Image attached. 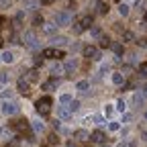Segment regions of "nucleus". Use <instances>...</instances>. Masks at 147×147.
Listing matches in <instances>:
<instances>
[{
    "mask_svg": "<svg viewBox=\"0 0 147 147\" xmlns=\"http://www.w3.org/2000/svg\"><path fill=\"white\" fill-rule=\"evenodd\" d=\"M35 108H37V113H39V115H49V110H51V98L49 96L39 98L37 104H35Z\"/></svg>",
    "mask_w": 147,
    "mask_h": 147,
    "instance_id": "1",
    "label": "nucleus"
},
{
    "mask_svg": "<svg viewBox=\"0 0 147 147\" xmlns=\"http://www.w3.org/2000/svg\"><path fill=\"white\" fill-rule=\"evenodd\" d=\"M90 25H92V16H90V14H86V16H82L80 21L76 23V27H74V31H76V33H82V31L90 29Z\"/></svg>",
    "mask_w": 147,
    "mask_h": 147,
    "instance_id": "2",
    "label": "nucleus"
},
{
    "mask_svg": "<svg viewBox=\"0 0 147 147\" xmlns=\"http://www.w3.org/2000/svg\"><path fill=\"white\" fill-rule=\"evenodd\" d=\"M0 110H2L4 115H16V110H18V106H16L14 102H10V100H4L2 104H0Z\"/></svg>",
    "mask_w": 147,
    "mask_h": 147,
    "instance_id": "3",
    "label": "nucleus"
},
{
    "mask_svg": "<svg viewBox=\"0 0 147 147\" xmlns=\"http://www.w3.org/2000/svg\"><path fill=\"white\" fill-rule=\"evenodd\" d=\"M43 55H45V57H53V59H61V57H65V53H63L61 49H55V47L45 49V51H43Z\"/></svg>",
    "mask_w": 147,
    "mask_h": 147,
    "instance_id": "4",
    "label": "nucleus"
},
{
    "mask_svg": "<svg viewBox=\"0 0 147 147\" xmlns=\"http://www.w3.org/2000/svg\"><path fill=\"white\" fill-rule=\"evenodd\" d=\"M25 45L29 49H37V47H39V39H37L33 33H25Z\"/></svg>",
    "mask_w": 147,
    "mask_h": 147,
    "instance_id": "5",
    "label": "nucleus"
},
{
    "mask_svg": "<svg viewBox=\"0 0 147 147\" xmlns=\"http://www.w3.org/2000/svg\"><path fill=\"white\" fill-rule=\"evenodd\" d=\"M76 69H78V59H74V57H71V59L65 61V65H63V74H65V76H71V74L76 71Z\"/></svg>",
    "mask_w": 147,
    "mask_h": 147,
    "instance_id": "6",
    "label": "nucleus"
},
{
    "mask_svg": "<svg viewBox=\"0 0 147 147\" xmlns=\"http://www.w3.org/2000/svg\"><path fill=\"white\" fill-rule=\"evenodd\" d=\"M14 129L18 133H25V135H29V131H31V125H29V121H25V119H21V121H16V125H14Z\"/></svg>",
    "mask_w": 147,
    "mask_h": 147,
    "instance_id": "7",
    "label": "nucleus"
},
{
    "mask_svg": "<svg viewBox=\"0 0 147 147\" xmlns=\"http://www.w3.org/2000/svg\"><path fill=\"white\" fill-rule=\"evenodd\" d=\"M84 57H90V59H100V53L96 51V47L86 45V47H84Z\"/></svg>",
    "mask_w": 147,
    "mask_h": 147,
    "instance_id": "8",
    "label": "nucleus"
},
{
    "mask_svg": "<svg viewBox=\"0 0 147 147\" xmlns=\"http://www.w3.org/2000/svg\"><path fill=\"white\" fill-rule=\"evenodd\" d=\"M69 21H71V14H69V12H65V10H63V12H59L57 16H55V23H57L59 27H61V25H67Z\"/></svg>",
    "mask_w": 147,
    "mask_h": 147,
    "instance_id": "9",
    "label": "nucleus"
},
{
    "mask_svg": "<svg viewBox=\"0 0 147 147\" xmlns=\"http://www.w3.org/2000/svg\"><path fill=\"white\" fill-rule=\"evenodd\" d=\"M29 78L25 76V78H18V82H16V86H18V90H21V94H29Z\"/></svg>",
    "mask_w": 147,
    "mask_h": 147,
    "instance_id": "10",
    "label": "nucleus"
},
{
    "mask_svg": "<svg viewBox=\"0 0 147 147\" xmlns=\"http://www.w3.org/2000/svg\"><path fill=\"white\" fill-rule=\"evenodd\" d=\"M59 84H61V80H59L57 76H55V78H51V80H47L43 88H45V90H55V88H57Z\"/></svg>",
    "mask_w": 147,
    "mask_h": 147,
    "instance_id": "11",
    "label": "nucleus"
},
{
    "mask_svg": "<svg viewBox=\"0 0 147 147\" xmlns=\"http://www.w3.org/2000/svg\"><path fill=\"white\" fill-rule=\"evenodd\" d=\"M104 139H106V137H104L102 131H94V133L90 135V141H92V143H104Z\"/></svg>",
    "mask_w": 147,
    "mask_h": 147,
    "instance_id": "12",
    "label": "nucleus"
},
{
    "mask_svg": "<svg viewBox=\"0 0 147 147\" xmlns=\"http://www.w3.org/2000/svg\"><path fill=\"white\" fill-rule=\"evenodd\" d=\"M74 137H76V141H86L90 135H88V131H84V129H80V131H76L74 133Z\"/></svg>",
    "mask_w": 147,
    "mask_h": 147,
    "instance_id": "13",
    "label": "nucleus"
},
{
    "mask_svg": "<svg viewBox=\"0 0 147 147\" xmlns=\"http://www.w3.org/2000/svg\"><path fill=\"white\" fill-rule=\"evenodd\" d=\"M2 61L4 63H14V53L12 51H4L2 53Z\"/></svg>",
    "mask_w": 147,
    "mask_h": 147,
    "instance_id": "14",
    "label": "nucleus"
},
{
    "mask_svg": "<svg viewBox=\"0 0 147 147\" xmlns=\"http://www.w3.org/2000/svg\"><path fill=\"white\" fill-rule=\"evenodd\" d=\"M113 84L115 86H123L125 84V76L123 74H113Z\"/></svg>",
    "mask_w": 147,
    "mask_h": 147,
    "instance_id": "15",
    "label": "nucleus"
},
{
    "mask_svg": "<svg viewBox=\"0 0 147 147\" xmlns=\"http://www.w3.org/2000/svg\"><path fill=\"white\" fill-rule=\"evenodd\" d=\"M23 21H25V10H18V12L14 14V18H12V23H14V25H21Z\"/></svg>",
    "mask_w": 147,
    "mask_h": 147,
    "instance_id": "16",
    "label": "nucleus"
},
{
    "mask_svg": "<svg viewBox=\"0 0 147 147\" xmlns=\"http://www.w3.org/2000/svg\"><path fill=\"white\" fill-rule=\"evenodd\" d=\"M31 127H33V131H35V133H43V129H45L41 121H33V123H31Z\"/></svg>",
    "mask_w": 147,
    "mask_h": 147,
    "instance_id": "17",
    "label": "nucleus"
},
{
    "mask_svg": "<svg viewBox=\"0 0 147 147\" xmlns=\"http://www.w3.org/2000/svg\"><path fill=\"white\" fill-rule=\"evenodd\" d=\"M0 137L10 139V137H12V129H10V127H2V129H0Z\"/></svg>",
    "mask_w": 147,
    "mask_h": 147,
    "instance_id": "18",
    "label": "nucleus"
},
{
    "mask_svg": "<svg viewBox=\"0 0 147 147\" xmlns=\"http://www.w3.org/2000/svg\"><path fill=\"white\" fill-rule=\"evenodd\" d=\"M76 88H78L80 92H84V94H86V92H88V88H90V84H88L86 80H80V82L76 84Z\"/></svg>",
    "mask_w": 147,
    "mask_h": 147,
    "instance_id": "19",
    "label": "nucleus"
},
{
    "mask_svg": "<svg viewBox=\"0 0 147 147\" xmlns=\"http://www.w3.org/2000/svg\"><path fill=\"white\" fill-rule=\"evenodd\" d=\"M57 115H59V119H69L71 117V108H59Z\"/></svg>",
    "mask_w": 147,
    "mask_h": 147,
    "instance_id": "20",
    "label": "nucleus"
},
{
    "mask_svg": "<svg viewBox=\"0 0 147 147\" xmlns=\"http://www.w3.org/2000/svg\"><path fill=\"white\" fill-rule=\"evenodd\" d=\"M110 49H113V53L117 55V57H119V55H123V45H121V43H113V45H110Z\"/></svg>",
    "mask_w": 147,
    "mask_h": 147,
    "instance_id": "21",
    "label": "nucleus"
},
{
    "mask_svg": "<svg viewBox=\"0 0 147 147\" xmlns=\"http://www.w3.org/2000/svg\"><path fill=\"white\" fill-rule=\"evenodd\" d=\"M129 12H131L129 10V4H119V14L121 16H129Z\"/></svg>",
    "mask_w": 147,
    "mask_h": 147,
    "instance_id": "22",
    "label": "nucleus"
},
{
    "mask_svg": "<svg viewBox=\"0 0 147 147\" xmlns=\"http://www.w3.org/2000/svg\"><path fill=\"white\" fill-rule=\"evenodd\" d=\"M119 129H121V123H117V121H110V123H108V131H113V133H117Z\"/></svg>",
    "mask_w": 147,
    "mask_h": 147,
    "instance_id": "23",
    "label": "nucleus"
},
{
    "mask_svg": "<svg viewBox=\"0 0 147 147\" xmlns=\"http://www.w3.org/2000/svg\"><path fill=\"white\" fill-rule=\"evenodd\" d=\"M61 71H63V67H61L59 63H53V65H51V74H53V76H59Z\"/></svg>",
    "mask_w": 147,
    "mask_h": 147,
    "instance_id": "24",
    "label": "nucleus"
},
{
    "mask_svg": "<svg viewBox=\"0 0 147 147\" xmlns=\"http://www.w3.org/2000/svg\"><path fill=\"white\" fill-rule=\"evenodd\" d=\"M113 43H110V37H106V35H102L100 37V47H110Z\"/></svg>",
    "mask_w": 147,
    "mask_h": 147,
    "instance_id": "25",
    "label": "nucleus"
},
{
    "mask_svg": "<svg viewBox=\"0 0 147 147\" xmlns=\"http://www.w3.org/2000/svg\"><path fill=\"white\" fill-rule=\"evenodd\" d=\"M33 25L35 27H41L43 25V16L41 14H33Z\"/></svg>",
    "mask_w": 147,
    "mask_h": 147,
    "instance_id": "26",
    "label": "nucleus"
},
{
    "mask_svg": "<svg viewBox=\"0 0 147 147\" xmlns=\"http://www.w3.org/2000/svg\"><path fill=\"white\" fill-rule=\"evenodd\" d=\"M59 102H61L63 106H65V104H71V96H69V94H61V96H59Z\"/></svg>",
    "mask_w": 147,
    "mask_h": 147,
    "instance_id": "27",
    "label": "nucleus"
},
{
    "mask_svg": "<svg viewBox=\"0 0 147 147\" xmlns=\"http://www.w3.org/2000/svg\"><path fill=\"white\" fill-rule=\"evenodd\" d=\"M43 57H45L43 53H41V55H35V59H33V63H35L37 67H39V65H43Z\"/></svg>",
    "mask_w": 147,
    "mask_h": 147,
    "instance_id": "28",
    "label": "nucleus"
},
{
    "mask_svg": "<svg viewBox=\"0 0 147 147\" xmlns=\"http://www.w3.org/2000/svg\"><path fill=\"white\" fill-rule=\"evenodd\" d=\"M113 113H115V110H113V104H106V106H104V117L110 119V117H113Z\"/></svg>",
    "mask_w": 147,
    "mask_h": 147,
    "instance_id": "29",
    "label": "nucleus"
},
{
    "mask_svg": "<svg viewBox=\"0 0 147 147\" xmlns=\"http://www.w3.org/2000/svg\"><path fill=\"white\" fill-rule=\"evenodd\" d=\"M125 108H127V106H125V100L119 98V100H117V110H119V113H125Z\"/></svg>",
    "mask_w": 147,
    "mask_h": 147,
    "instance_id": "30",
    "label": "nucleus"
},
{
    "mask_svg": "<svg viewBox=\"0 0 147 147\" xmlns=\"http://www.w3.org/2000/svg\"><path fill=\"white\" fill-rule=\"evenodd\" d=\"M139 74H141V76H143V78H147V61L139 65Z\"/></svg>",
    "mask_w": 147,
    "mask_h": 147,
    "instance_id": "31",
    "label": "nucleus"
},
{
    "mask_svg": "<svg viewBox=\"0 0 147 147\" xmlns=\"http://www.w3.org/2000/svg\"><path fill=\"white\" fill-rule=\"evenodd\" d=\"M133 104H137V106L143 104V94H135V96H133Z\"/></svg>",
    "mask_w": 147,
    "mask_h": 147,
    "instance_id": "32",
    "label": "nucleus"
},
{
    "mask_svg": "<svg viewBox=\"0 0 147 147\" xmlns=\"http://www.w3.org/2000/svg\"><path fill=\"white\" fill-rule=\"evenodd\" d=\"M55 27H57V23H55V25L49 23V25H45V31H47V33H55Z\"/></svg>",
    "mask_w": 147,
    "mask_h": 147,
    "instance_id": "33",
    "label": "nucleus"
},
{
    "mask_svg": "<svg viewBox=\"0 0 147 147\" xmlns=\"http://www.w3.org/2000/svg\"><path fill=\"white\" fill-rule=\"evenodd\" d=\"M98 10H100V14H106V12H108V6H106L104 2H100V4H98Z\"/></svg>",
    "mask_w": 147,
    "mask_h": 147,
    "instance_id": "34",
    "label": "nucleus"
},
{
    "mask_svg": "<svg viewBox=\"0 0 147 147\" xmlns=\"http://www.w3.org/2000/svg\"><path fill=\"white\" fill-rule=\"evenodd\" d=\"M12 0H0V8H8Z\"/></svg>",
    "mask_w": 147,
    "mask_h": 147,
    "instance_id": "35",
    "label": "nucleus"
},
{
    "mask_svg": "<svg viewBox=\"0 0 147 147\" xmlns=\"http://www.w3.org/2000/svg\"><path fill=\"white\" fill-rule=\"evenodd\" d=\"M6 82H8V74L2 71V74H0V84H6Z\"/></svg>",
    "mask_w": 147,
    "mask_h": 147,
    "instance_id": "36",
    "label": "nucleus"
},
{
    "mask_svg": "<svg viewBox=\"0 0 147 147\" xmlns=\"http://www.w3.org/2000/svg\"><path fill=\"white\" fill-rule=\"evenodd\" d=\"M69 108H71V110H78V108H80V102H78V100H71Z\"/></svg>",
    "mask_w": 147,
    "mask_h": 147,
    "instance_id": "37",
    "label": "nucleus"
},
{
    "mask_svg": "<svg viewBox=\"0 0 147 147\" xmlns=\"http://www.w3.org/2000/svg\"><path fill=\"white\" fill-rule=\"evenodd\" d=\"M94 121H96L98 125H104V117H102V115H96V117H94Z\"/></svg>",
    "mask_w": 147,
    "mask_h": 147,
    "instance_id": "38",
    "label": "nucleus"
},
{
    "mask_svg": "<svg viewBox=\"0 0 147 147\" xmlns=\"http://www.w3.org/2000/svg\"><path fill=\"white\" fill-rule=\"evenodd\" d=\"M27 78L35 82V80H37V71H29V74H27Z\"/></svg>",
    "mask_w": 147,
    "mask_h": 147,
    "instance_id": "39",
    "label": "nucleus"
},
{
    "mask_svg": "<svg viewBox=\"0 0 147 147\" xmlns=\"http://www.w3.org/2000/svg\"><path fill=\"white\" fill-rule=\"evenodd\" d=\"M2 98H4V100L10 98V90H4V92H2Z\"/></svg>",
    "mask_w": 147,
    "mask_h": 147,
    "instance_id": "40",
    "label": "nucleus"
},
{
    "mask_svg": "<svg viewBox=\"0 0 147 147\" xmlns=\"http://www.w3.org/2000/svg\"><path fill=\"white\" fill-rule=\"evenodd\" d=\"M6 147H18V145H16V141H10V143H8Z\"/></svg>",
    "mask_w": 147,
    "mask_h": 147,
    "instance_id": "41",
    "label": "nucleus"
},
{
    "mask_svg": "<svg viewBox=\"0 0 147 147\" xmlns=\"http://www.w3.org/2000/svg\"><path fill=\"white\" fill-rule=\"evenodd\" d=\"M141 137H143V141H147V131H143V133H141Z\"/></svg>",
    "mask_w": 147,
    "mask_h": 147,
    "instance_id": "42",
    "label": "nucleus"
},
{
    "mask_svg": "<svg viewBox=\"0 0 147 147\" xmlns=\"http://www.w3.org/2000/svg\"><path fill=\"white\" fill-rule=\"evenodd\" d=\"M143 96H147V86H143V92H141Z\"/></svg>",
    "mask_w": 147,
    "mask_h": 147,
    "instance_id": "43",
    "label": "nucleus"
},
{
    "mask_svg": "<svg viewBox=\"0 0 147 147\" xmlns=\"http://www.w3.org/2000/svg\"><path fill=\"white\" fill-rule=\"evenodd\" d=\"M143 21H145V23H147V10H145V14H143Z\"/></svg>",
    "mask_w": 147,
    "mask_h": 147,
    "instance_id": "44",
    "label": "nucleus"
},
{
    "mask_svg": "<svg viewBox=\"0 0 147 147\" xmlns=\"http://www.w3.org/2000/svg\"><path fill=\"white\" fill-rule=\"evenodd\" d=\"M119 147H131V145H127V143H121V145H119Z\"/></svg>",
    "mask_w": 147,
    "mask_h": 147,
    "instance_id": "45",
    "label": "nucleus"
},
{
    "mask_svg": "<svg viewBox=\"0 0 147 147\" xmlns=\"http://www.w3.org/2000/svg\"><path fill=\"white\" fill-rule=\"evenodd\" d=\"M41 2H45V4H49V2H53V0H41Z\"/></svg>",
    "mask_w": 147,
    "mask_h": 147,
    "instance_id": "46",
    "label": "nucleus"
},
{
    "mask_svg": "<svg viewBox=\"0 0 147 147\" xmlns=\"http://www.w3.org/2000/svg\"><path fill=\"white\" fill-rule=\"evenodd\" d=\"M65 147H76V145H74V143H67V145H65Z\"/></svg>",
    "mask_w": 147,
    "mask_h": 147,
    "instance_id": "47",
    "label": "nucleus"
},
{
    "mask_svg": "<svg viewBox=\"0 0 147 147\" xmlns=\"http://www.w3.org/2000/svg\"><path fill=\"white\" fill-rule=\"evenodd\" d=\"M143 117H145V121H147V110H145V115H143Z\"/></svg>",
    "mask_w": 147,
    "mask_h": 147,
    "instance_id": "48",
    "label": "nucleus"
},
{
    "mask_svg": "<svg viewBox=\"0 0 147 147\" xmlns=\"http://www.w3.org/2000/svg\"><path fill=\"white\" fill-rule=\"evenodd\" d=\"M0 27H2V18H0Z\"/></svg>",
    "mask_w": 147,
    "mask_h": 147,
    "instance_id": "49",
    "label": "nucleus"
},
{
    "mask_svg": "<svg viewBox=\"0 0 147 147\" xmlns=\"http://www.w3.org/2000/svg\"><path fill=\"white\" fill-rule=\"evenodd\" d=\"M0 61H2V55H0Z\"/></svg>",
    "mask_w": 147,
    "mask_h": 147,
    "instance_id": "50",
    "label": "nucleus"
}]
</instances>
